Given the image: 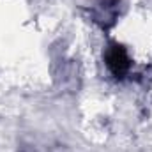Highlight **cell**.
I'll return each instance as SVG.
<instances>
[{
  "label": "cell",
  "mask_w": 152,
  "mask_h": 152,
  "mask_svg": "<svg viewBox=\"0 0 152 152\" xmlns=\"http://www.w3.org/2000/svg\"><path fill=\"white\" fill-rule=\"evenodd\" d=\"M106 66L112 71V75L117 78H122L129 71L131 62H129V57L122 46H118V44L110 46V50L106 51Z\"/></svg>",
  "instance_id": "6da1fadb"
}]
</instances>
